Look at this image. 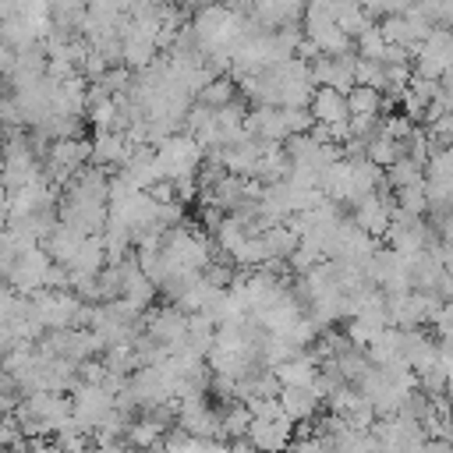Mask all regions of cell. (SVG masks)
I'll list each match as a JSON object with an SVG mask.
<instances>
[{
    "label": "cell",
    "mask_w": 453,
    "mask_h": 453,
    "mask_svg": "<svg viewBox=\"0 0 453 453\" xmlns=\"http://www.w3.org/2000/svg\"><path fill=\"white\" fill-rule=\"evenodd\" d=\"M414 60V74H425V78H442L453 64V28L446 25H435L432 35L411 53Z\"/></svg>",
    "instance_id": "cell-3"
},
{
    "label": "cell",
    "mask_w": 453,
    "mask_h": 453,
    "mask_svg": "<svg viewBox=\"0 0 453 453\" xmlns=\"http://www.w3.org/2000/svg\"><path fill=\"white\" fill-rule=\"evenodd\" d=\"M439 365L453 375V336H439Z\"/></svg>",
    "instance_id": "cell-22"
},
{
    "label": "cell",
    "mask_w": 453,
    "mask_h": 453,
    "mask_svg": "<svg viewBox=\"0 0 453 453\" xmlns=\"http://www.w3.org/2000/svg\"><path fill=\"white\" fill-rule=\"evenodd\" d=\"M273 372H276L280 386H315L322 368H319L315 354H294V357L273 365Z\"/></svg>",
    "instance_id": "cell-11"
},
{
    "label": "cell",
    "mask_w": 453,
    "mask_h": 453,
    "mask_svg": "<svg viewBox=\"0 0 453 453\" xmlns=\"http://www.w3.org/2000/svg\"><path fill=\"white\" fill-rule=\"evenodd\" d=\"M248 442L258 453H287V446L294 442V421L287 414H280V418H251Z\"/></svg>",
    "instance_id": "cell-7"
},
{
    "label": "cell",
    "mask_w": 453,
    "mask_h": 453,
    "mask_svg": "<svg viewBox=\"0 0 453 453\" xmlns=\"http://www.w3.org/2000/svg\"><path fill=\"white\" fill-rule=\"evenodd\" d=\"M389 106H393V103L386 99V92H379V88H372V85H354V88L347 92V110H350V117H382Z\"/></svg>",
    "instance_id": "cell-12"
},
{
    "label": "cell",
    "mask_w": 453,
    "mask_h": 453,
    "mask_svg": "<svg viewBox=\"0 0 453 453\" xmlns=\"http://www.w3.org/2000/svg\"><path fill=\"white\" fill-rule=\"evenodd\" d=\"M425 177H432V180H453V145L432 149V156L425 163Z\"/></svg>",
    "instance_id": "cell-17"
},
{
    "label": "cell",
    "mask_w": 453,
    "mask_h": 453,
    "mask_svg": "<svg viewBox=\"0 0 453 453\" xmlns=\"http://www.w3.org/2000/svg\"><path fill=\"white\" fill-rule=\"evenodd\" d=\"M14 14H18V0H0V21H7Z\"/></svg>",
    "instance_id": "cell-23"
},
{
    "label": "cell",
    "mask_w": 453,
    "mask_h": 453,
    "mask_svg": "<svg viewBox=\"0 0 453 453\" xmlns=\"http://www.w3.org/2000/svg\"><path fill=\"white\" fill-rule=\"evenodd\" d=\"M386 248L400 251V255H421V251H432L439 234L432 223H425V216H407V212H393L389 226H386Z\"/></svg>",
    "instance_id": "cell-2"
},
{
    "label": "cell",
    "mask_w": 453,
    "mask_h": 453,
    "mask_svg": "<svg viewBox=\"0 0 453 453\" xmlns=\"http://www.w3.org/2000/svg\"><path fill=\"white\" fill-rule=\"evenodd\" d=\"M311 120L315 124H347L350 120V110H347V92L340 88H329V85H319L311 92Z\"/></svg>",
    "instance_id": "cell-10"
},
{
    "label": "cell",
    "mask_w": 453,
    "mask_h": 453,
    "mask_svg": "<svg viewBox=\"0 0 453 453\" xmlns=\"http://www.w3.org/2000/svg\"><path fill=\"white\" fill-rule=\"evenodd\" d=\"M418 0H361V7L375 18V21H382V18H393V14H403V11H411Z\"/></svg>",
    "instance_id": "cell-19"
},
{
    "label": "cell",
    "mask_w": 453,
    "mask_h": 453,
    "mask_svg": "<svg viewBox=\"0 0 453 453\" xmlns=\"http://www.w3.org/2000/svg\"><path fill=\"white\" fill-rule=\"evenodd\" d=\"M418 7L432 18V25L453 28V0H418Z\"/></svg>",
    "instance_id": "cell-20"
},
{
    "label": "cell",
    "mask_w": 453,
    "mask_h": 453,
    "mask_svg": "<svg viewBox=\"0 0 453 453\" xmlns=\"http://www.w3.org/2000/svg\"><path fill=\"white\" fill-rule=\"evenodd\" d=\"M393 209L396 212H407V216H425L428 212L425 180L421 184H407V188H393Z\"/></svg>",
    "instance_id": "cell-15"
},
{
    "label": "cell",
    "mask_w": 453,
    "mask_h": 453,
    "mask_svg": "<svg viewBox=\"0 0 453 453\" xmlns=\"http://www.w3.org/2000/svg\"><path fill=\"white\" fill-rule=\"evenodd\" d=\"M0 357H4V343H0Z\"/></svg>",
    "instance_id": "cell-24"
},
{
    "label": "cell",
    "mask_w": 453,
    "mask_h": 453,
    "mask_svg": "<svg viewBox=\"0 0 453 453\" xmlns=\"http://www.w3.org/2000/svg\"><path fill=\"white\" fill-rule=\"evenodd\" d=\"M311 78H315V88L319 85H329V88H340V92H350L357 85V53H340V57H315L311 60Z\"/></svg>",
    "instance_id": "cell-6"
},
{
    "label": "cell",
    "mask_w": 453,
    "mask_h": 453,
    "mask_svg": "<svg viewBox=\"0 0 453 453\" xmlns=\"http://www.w3.org/2000/svg\"><path fill=\"white\" fill-rule=\"evenodd\" d=\"M354 53H357V57H368V60H386V53H389V39L382 35L379 21H375L372 28H365V32L354 39Z\"/></svg>",
    "instance_id": "cell-16"
},
{
    "label": "cell",
    "mask_w": 453,
    "mask_h": 453,
    "mask_svg": "<svg viewBox=\"0 0 453 453\" xmlns=\"http://www.w3.org/2000/svg\"><path fill=\"white\" fill-rule=\"evenodd\" d=\"M234 99H237V81H234L230 74H216V78L198 92V103L209 106V110H223V106H230Z\"/></svg>",
    "instance_id": "cell-13"
},
{
    "label": "cell",
    "mask_w": 453,
    "mask_h": 453,
    "mask_svg": "<svg viewBox=\"0 0 453 453\" xmlns=\"http://www.w3.org/2000/svg\"><path fill=\"white\" fill-rule=\"evenodd\" d=\"M322 389L319 386H280V403H283V414L297 425V421H311L322 407Z\"/></svg>",
    "instance_id": "cell-9"
},
{
    "label": "cell",
    "mask_w": 453,
    "mask_h": 453,
    "mask_svg": "<svg viewBox=\"0 0 453 453\" xmlns=\"http://www.w3.org/2000/svg\"><path fill=\"white\" fill-rule=\"evenodd\" d=\"M205 149L191 134H170L156 145V163L163 180H180V177H198Z\"/></svg>",
    "instance_id": "cell-1"
},
{
    "label": "cell",
    "mask_w": 453,
    "mask_h": 453,
    "mask_svg": "<svg viewBox=\"0 0 453 453\" xmlns=\"http://www.w3.org/2000/svg\"><path fill=\"white\" fill-rule=\"evenodd\" d=\"M425 180V163H418L414 156H396L389 166H386V184L393 188H407V184H421Z\"/></svg>",
    "instance_id": "cell-14"
},
{
    "label": "cell",
    "mask_w": 453,
    "mask_h": 453,
    "mask_svg": "<svg viewBox=\"0 0 453 453\" xmlns=\"http://www.w3.org/2000/svg\"><path fill=\"white\" fill-rule=\"evenodd\" d=\"M357 85H372V88L386 92V64L382 60L357 57Z\"/></svg>",
    "instance_id": "cell-18"
},
{
    "label": "cell",
    "mask_w": 453,
    "mask_h": 453,
    "mask_svg": "<svg viewBox=\"0 0 453 453\" xmlns=\"http://www.w3.org/2000/svg\"><path fill=\"white\" fill-rule=\"evenodd\" d=\"M435 223V234H439V241H453V209H446V212H439V216H432Z\"/></svg>",
    "instance_id": "cell-21"
},
{
    "label": "cell",
    "mask_w": 453,
    "mask_h": 453,
    "mask_svg": "<svg viewBox=\"0 0 453 453\" xmlns=\"http://www.w3.org/2000/svg\"><path fill=\"white\" fill-rule=\"evenodd\" d=\"M393 202L382 195V191H372V195H365L357 205H354V223L361 226V230H368L372 237H382L386 234V226H389V219H393Z\"/></svg>",
    "instance_id": "cell-8"
},
{
    "label": "cell",
    "mask_w": 453,
    "mask_h": 453,
    "mask_svg": "<svg viewBox=\"0 0 453 453\" xmlns=\"http://www.w3.org/2000/svg\"><path fill=\"white\" fill-rule=\"evenodd\" d=\"M50 265H53V258H50V251H42L39 244L28 248V251H18V258H14L11 269H7L11 290H18V294H35V290H42Z\"/></svg>",
    "instance_id": "cell-5"
},
{
    "label": "cell",
    "mask_w": 453,
    "mask_h": 453,
    "mask_svg": "<svg viewBox=\"0 0 453 453\" xmlns=\"http://www.w3.org/2000/svg\"><path fill=\"white\" fill-rule=\"evenodd\" d=\"M85 159H92V142L85 138H53L46 149V177L50 180H71L78 170H85Z\"/></svg>",
    "instance_id": "cell-4"
}]
</instances>
